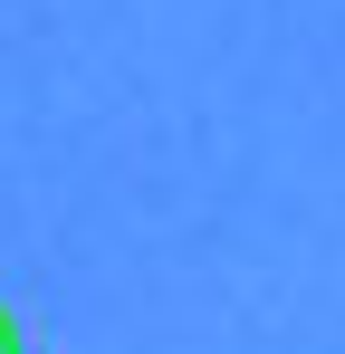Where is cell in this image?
I'll return each instance as SVG.
<instances>
[{
    "mask_svg": "<svg viewBox=\"0 0 345 354\" xmlns=\"http://www.w3.org/2000/svg\"><path fill=\"white\" fill-rule=\"evenodd\" d=\"M0 354H19V316L10 306H0Z\"/></svg>",
    "mask_w": 345,
    "mask_h": 354,
    "instance_id": "cell-1",
    "label": "cell"
}]
</instances>
